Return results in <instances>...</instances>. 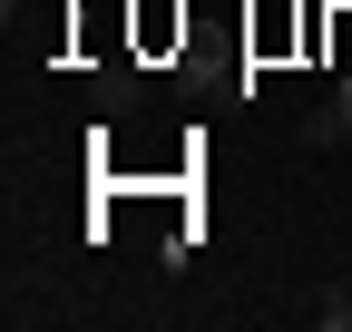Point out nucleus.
<instances>
[{
  "label": "nucleus",
  "mask_w": 352,
  "mask_h": 332,
  "mask_svg": "<svg viewBox=\"0 0 352 332\" xmlns=\"http://www.w3.org/2000/svg\"><path fill=\"white\" fill-rule=\"evenodd\" d=\"M333 108H342V128H352V69H342V88H333Z\"/></svg>",
  "instance_id": "nucleus-1"
}]
</instances>
